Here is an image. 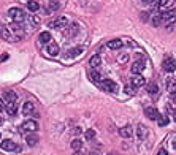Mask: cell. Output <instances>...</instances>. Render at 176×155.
<instances>
[{"mask_svg": "<svg viewBox=\"0 0 176 155\" xmlns=\"http://www.w3.org/2000/svg\"><path fill=\"white\" fill-rule=\"evenodd\" d=\"M8 18L13 21V22H22L24 19H26V14H24V11L21 8H10L8 10Z\"/></svg>", "mask_w": 176, "mask_h": 155, "instance_id": "1", "label": "cell"}, {"mask_svg": "<svg viewBox=\"0 0 176 155\" xmlns=\"http://www.w3.org/2000/svg\"><path fill=\"white\" fill-rule=\"evenodd\" d=\"M162 68L167 71V73H173L174 68H176V62L173 57H165L163 62H162Z\"/></svg>", "mask_w": 176, "mask_h": 155, "instance_id": "2", "label": "cell"}, {"mask_svg": "<svg viewBox=\"0 0 176 155\" xmlns=\"http://www.w3.org/2000/svg\"><path fill=\"white\" fill-rule=\"evenodd\" d=\"M100 87H102L103 90H106V92H116L117 90V84L114 81H111V79H103L102 82H100Z\"/></svg>", "mask_w": 176, "mask_h": 155, "instance_id": "3", "label": "cell"}, {"mask_svg": "<svg viewBox=\"0 0 176 155\" xmlns=\"http://www.w3.org/2000/svg\"><path fill=\"white\" fill-rule=\"evenodd\" d=\"M51 27L53 29H65V27H68V19L65 16H60L54 22H51Z\"/></svg>", "mask_w": 176, "mask_h": 155, "instance_id": "4", "label": "cell"}, {"mask_svg": "<svg viewBox=\"0 0 176 155\" xmlns=\"http://www.w3.org/2000/svg\"><path fill=\"white\" fill-rule=\"evenodd\" d=\"M0 38H3L7 41H16V35H13L8 27H0Z\"/></svg>", "mask_w": 176, "mask_h": 155, "instance_id": "5", "label": "cell"}, {"mask_svg": "<svg viewBox=\"0 0 176 155\" xmlns=\"http://www.w3.org/2000/svg\"><path fill=\"white\" fill-rule=\"evenodd\" d=\"M38 128V123L35 120H26L21 127V132H35Z\"/></svg>", "mask_w": 176, "mask_h": 155, "instance_id": "6", "label": "cell"}, {"mask_svg": "<svg viewBox=\"0 0 176 155\" xmlns=\"http://www.w3.org/2000/svg\"><path fill=\"white\" fill-rule=\"evenodd\" d=\"M174 19H176V13H174V11L167 10L165 13H162V21L167 22V25H171V24L174 22Z\"/></svg>", "mask_w": 176, "mask_h": 155, "instance_id": "7", "label": "cell"}, {"mask_svg": "<svg viewBox=\"0 0 176 155\" xmlns=\"http://www.w3.org/2000/svg\"><path fill=\"white\" fill-rule=\"evenodd\" d=\"M2 149H3V150H8V152H11V150H21V149L14 144V141H11V139L2 141Z\"/></svg>", "mask_w": 176, "mask_h": 155, "instance_id": "8", "label": "cell"}, {"mask_svg": "<svg viewBox=\"0 0 176 155\" xmlns=\"http://www.w3.org/2000/svg\"><path fill=\"white\" fill-rule=\"evenodd\" d=\"M144 114H146L151 120H159V117H160V114H159V111H157L156 108H146V109H144Z\"/></svg>", "mask_w": 176, "mask_h": 155, "instance_id": "9", "label": "cell"}, {"mask_svg": "<svg viewBox=\"0 0 176 155\" xmlns=\"http://www.w3.org/2000/svg\"><path fill=\"white\" fill-rule=\"evenodd\" d=\"M146 84V79L141 76V74H135L133 78H132V86L137 89V87H141V86H144Z\"/></svg>", "mask_w": 176, "mask_h": 155, "instance_id": "10", "label": "cell"}, {"mask_svg": "<svg viewBox=\"0 0 176 155\" xmlns=\"http://www.w3.org/2000/svg\"><path fill=\"white\" fill-rule=\"evenodd\" d=\"M146 67H144V62H133V65L130 67V71L133 73V74H141V71L144 70Z\"/></svg>", "mask_w": 176, "mask_h": 155, "instance_id": "11", "label": "cell"}, {"mask_svg": "<svg viewBox=\"0 0 176 155\" xmlns=\"http://www.w3.org/2000/svg\"><path fill=\"white\" fill-rule=\"evenodd\" d=\"M34 111H35V106H34L32 101L24 103V106H22V114L24 116H30V114H34Z\"/></svg>", "mask_w": 176, "mask_h": 155, "instance_id": "12", "label": "cell"}, {"mask_svg": "<svg viewBox=\"0 0 176 155\" xmlns=\"http://www.w3.org/2000/svg\"><path fill=\"white\" fill-rule=\"evenodd\" d=\"M46 52L49 54V56H53V57H56L57 54H59V44H56V43H49L48 44V49H46Z\"/></svg>", "mask_w": 176, "mask_h": 155, "instance_id": "13", "label": "cell"}, {"mask_svg": "<svg viewBox=\"0 0 176 155\" xmlns=\"http://www.w3.org/2000/svg\"><path fill=\"white\" fill-rule=\"evenodd\" d=\"M119 135H121L122 138H130V136L133 135V128H132L130 125H125V127H122L121 130H119Z\"/></svg>", "mask_w": 176, "mask_h": 155, "instance_id": "14", "label": "cell"}, {"mask_svg": "<svg viewBox=\"0 0 176 155\" xmlns=\"http://www.w3.org/2000/svg\"><path fill=\"white\" fill-rule=\"evenodd\" d=\"M3 100H5L7 103H14V101H16V93H14L13 90H5V92H3Z\"/></svg>", "mask_w": 176, "mask_h": 155, "instance_id": "15", "label": "cell"}, {"mask_svg": "<svg viewBox=\"0 0 176 155\" xmlns=\"http://www.w3.org/2000/svg\"><path fill=\"white\" fill-rule=\"evenodd\" d=\"M38 40L43 44H49V43H51V33H49V32H41L40 37H38Z\"/></svg>", "mask_w": 176, "mask_h": 155, "instance_id": "16", "label": "cell"}, {"mask_svg": "<svg viewBox=\"0 0 176 155\" xmlns=\"http://www.w3.org/2000/svg\"><path fill=\"white\" fill-rule=\"evenodd\" d=\"M165 87L168 92H173L176 90V79H173V78H167V81H165Z\"/></svg>", "mask_w": 176, "mask_h": 155, "instance_id": "17", "label": "cell"}, {"mask_svg": "<svg viewBox=\"0 0 176 155\" xmlns=\"http://www.w3.org/2000/svg\"><path fill=\"white\" fill-rule=\"evenodd\" d=\"M89 78H91V81H92V82H97V84H100V82L103 81L98 71H91V73H89Z\"/></svg>", "mask_w": 176, "mask_h": 155, "instance_id": "18", "label": "cell"}, {"mask_svg": "<svg viewBox=\"0 0 176 155\" xmlns=\"http://www.w3.org/2000/svg\"><path fill=\"white\" fill-rule=\"evenodd\" d=\"M27 24H29V27H34V29H37V25L40 24V19H38L37 16L30 14V16L27 18Z\"/></svg>", "mask_w": 176, "mask_h": 155, "instance_id": "19", "label": "cell"}, {"mask_svg": "<svg viewBox=\"0 0 176 155\" xmlns=\"http://www.w3.org/2000/svg\"><path fill=\"white\" fill-rule=\"evenodd\" d=\"M5 109H7V112H8L10 116H14L16 111H18V106H16V103H7Z\"/></svg>", "mask_w": 176, "mask_h": 155, "instance_id": "20", "label": "cell"}, {"mask_svg": "<svg viewBox=\"0 0 176 155\" xmlns=\"http://www.w3.org/2000/svg\"><path fill=\"white\" fill-rule=\"evenodd\" d=\"M106 46L110 49H119V48H122V40H111V41H108Z\"/></svg>", "mask_w": 176, "mask_h": 155, "instance_id": "21", "label": "cell"}, {"mask_svg": "<svg viewBox=\"0 0 176 155\" xmlns=\"http://www.w3.org/2000/svg\"><path fill=\"white\" fill-rule=\"evenodd\" d=\"M81 52H83V48H81V46L73 48V49H70V51H68V57H76V56H80Z\"/></svg>", "mask_w": 176, "mask_h": 155, "instance_id": "22", "label": "cell"}, {"mask_svg": "<svg viewBox=\"0 0 176 155\" xmlns=\"http://www.w3.org/2000/svg\"><path fill=\"white\" fill-rule=\"evenodd\" d=\"M146 136H148L146 127H144V125H138V138H140V139H144Z\"/></svg>", "mask_w": 176, "mask_h": 155, "instance_id": "23", "label": "cell"}, {"mask_svg": "<svg viewBox=\"0 0 176 155\" xmlns=\"http://www.w3.org/2000/svg\"><path fill=\"white\" fill-rule=\"evenodd\" d=\"M78 33V24H73V25H70V29L67 30V35L68 37H75Z\"/></svg>", "mask_w": 176, "mask_h": 155, "instance_id": "24", "label": "cell"}, {"mask_svg": "<svg viewBox=\"0 0 176 155\" xmlns=\"http://www.w3.org/2000/svg\"><path fill=\"white\" fill-rule=\"evenodd\" d=\"M157 90H159L157 84H154V82H151V84H148V92H149L151 95H156V93H157Z\"/></svg>", "mask_w": 176, "mask_h": 155, "instance_id": "25", "label": "cell"}, {"mask_svg": "<svg viewBox=\"0 0 176 155\" xmlns=\"http://www.w3.org/2000/svg\"><path fill=\"white\" fill-rule=\"evenodd\" d=\"M37 142H38V136L37 135H29L27 136V144L29 146H35Z\"/></svg>", "mask_w": 176, "mask_h": 155, "instance_id": "26", "label": "cell"}, {"mask_svg": "<svg viewBox=\"0 0 176 155\" xmlns=\"http://www.w3.org/2000/svg\"><path fill=\"white\" fill-rule=\"evenodd\" d=\"M81 146H83V141H81V139H75V141H71V149H75V150H80Z\"/></svg>", "mask_w": 176, "mask_h": 155, "instance_id": "27", "label": "cell"}, {"mask_svg": "<svg viewBox=\"0 0 176 155\" xmlns=\"http://www.w3.org/2000/svg\"><path fill=\"white\" fill-rule=\"evenodd\" d=\"M84 138H86V139H89V141H91V139H94V138H95V132L92 130V128H89V130L84 133Z\"/></svg>", "mask_w": 176, "mask_h": 155, "instance_id": "28", "label": "cell"}, {"mask_svg": "<svg viewBox=\"0 0 176 155\" xmlns=\"http://www.w3.org/2000/svg\"><path fill=\"white\" fill-rule=\"evenodd\" d=\"M91 65L92 67H98L100 65V56H92L91 57Z\"/></svg>", "mask_w": 176, "mask_h": 155, "instance_id": "29", "label": "cell"}, {"mask_svg": "<svg viewBox=\"0 0 176 155\" xmlns=\"http://www.w3.org/2000/svg\"><path fill=\"white\" fill-rule=\"evenodd\" d=\"M157 122H159V125H160V127H165V125H168V122H170V120H168V117H167V116H160Z\"/></svg>", "mask_w": 176, "mask_h": 155, "instance_id": "30", "label": "cell"}, {"mask_svg": "<svg viewBox=\"0 0 176 155\" xmlns=\"http://www.w3.org/2000/svg\"><path fill=\"white\" fill-rule=\"evenodd\" d=\"M59 2H56V0H53V2H49V11H56V10H59Z\"/></svg>", "mask_w": 176, "mask_h": 155, "instance_id": "31", "label": "cell"}, {"mask_svg": "<svg viewBox=\"0 0 176 155\" xmlns=\"http://www.w3.org/2000/svg\"><path fill=\"white\" fill-rule=\"evenodd\" d=\"M27 8H29L30 11H37V10L40 8V5H38L37 2H29V3H27Z\"/></svg>", "mask_w": 176, "mask_h": 155, "instance_id": "32", "label": "cell"}, {"mask_svg": "<svg viewBox=\"0 0 176 155\" xmlns=\"http://www.w3.org/2000/svg\"><path fill=\"white\" fill-rule=\"evenodd\" d=\"M160 22H163V21H162V14H156L154 19H153V24L157 27V25H160Z\"/></svg>", "mask_w": 176, "mask_h": 155, "instance_id": "33", "label": "cell"}, {"mask_svg": "<svg viewBox=\"0 0 176 155\" xmlns=\"http://www.w3.org/2000/svg\"><path fill=\"white\" fill-rule=\"evenodd\" d=\"M173 3H174V0H162V7H165V8H170Z\"/></svg>", "mask_w": 176, "mask_h": 155, "instance_id": "34", "label": "cell"}, {"mask_svg": "<svg viewBox=\"0 0 176 155\" xmlns=\"http://www.w3.org/2000/svg\"><path fill=\"white\" fill-rule=\"evenodd\" d=\"M117 60H119L121 63H125V62L129 60V56H127V54H124V56H119V57H117Z\"/></svg>", "mask_w": 176, "mask_h": 155, "instance_id": "35", "label": "cell"}, {"mask_svg": "<svg viewBox=\"0 0 176 155\" xmlns=\"http://www.w3.org/2000/svg\"><path fill=\"white\" fill-rule=\"evenodd\" d=\"M125 90H127V93H129V95H133V93L137 92V90H133V87H130V86H129V87H125Z\"/></svg>", "mask_w": 176, "mask_h": 155, "instance_id": "36", "label": "cell"}, {"mask_svg": "<svg viewBox=\"0 0 176 155\" xmlns=\"http://www.w3.org/2000/svg\"><path fill=\"white\" fill-rule=\"evenodd\" d=\"M168 111H170V114H171V116H173V119H174V120H176V109H171V108H170V106H168Z\"/></svg>", "mask_w": 176, "mask_h": 155, "instance_id": "37", "label": "cell"}, {"mask_svg": "<svg viewBox=\"0 0 176 155\" xmlns=\"http://www.w3.org/2000/svg\"><path fill=\"white\" fill-rule=\"evenodd\" d=\"M170 97H171V100H173V101H176V90L170 92Z\"/></svg>", "mask_w": 176, "mask_h": 155, "instance_id": "38", "label": "cell"}, {"mask_svg": "<svg viewBox=\"0 0 176 155\" xmlns=\"http://www.w3.org/2000/svg\"><path fill=\"white\" fill-rule=\"evenodd\" d=\"M157 155H168V153H167V150H165V149H160V150L157 152Z\"/></svg>", "mask_w": 176, "mask_h": 155, "instance_id": "39", "label": "cell"}, {"mask_svg": "<svg viewBox=\"0 0 176 155\" xmlns=\"http://www.w3.org/2000/svg\"><path fill=\"white\" fill-rule=\"evenodd\" d=\"M7 59H8V54H2V56H0V60H2V62L7 60Z\"/></svg>", "mask_w": 176, "mask_h": 155, "instance_id": "40", "label": "cell"}, {"mask_svg": "<svg viewBox=\"0 0 176 155\" xmlns=\"http://www.w3.org/2000/svg\"><path fill=\"white\" fill-rule=\"evenodd\" d=\"M3 108H5V105H3V101L0 100V111H3Z\"/></svg>", "mask_w": 176, "mask_h": 155, "instance_id": "41", "label": "cell"}, {"mask_svg": "<svg viewBox=\"0 0 176 155\" xmlns=\"http://www.w3.org/2000/svg\"><path fill=\"white\" fill-rule=\"evenodd\" d=\"M141 2H143V3H153L154 0H141Z\"/></svg>", "mask_w": 176, "mask_h": 155, "instance_id": "42", "label": "cell"}, {"mask_svg": "<svg viewBox=\"0 0 176 155\" xmlns=\"http://www.w3.org/2000/svg\"><path fill=\"white\" fill-rule=\"evenodd\" d=\"M173 147H174V149H176V138H174V139H173Z\"/></svg>", "mask_w": 176, "mask_h": 155, "instance_id": "43", "label": "cell"}, {"mask_svg": "<svg viewBox=\"0 0 176 155\" xmlns=\"http://www.w3.org/2000/svg\"><path fill=\"white\" fill-rule=\"evenodd\" d=\"M73 155H84V153H81V152H76V153H73Z\"/></svg>", "mask_w": 176, "mask_h": 155, "instance_id": "44", "label": "cell"}, {"mask_svg": "<svg viewBox=\"0 0 176 155\" xmlns=\"http://www.w3.org/2000/svg\"><path fill=\"white\" fill-rule=\"evenodd\" d=\"M2 120H3V119H2V116H0V123H2Z\"/></svg>", "mask_w": 176, "mask_h": 155, "instance_id": "45", "label": "cell"}, {"mask_svg": "<svg viewBox=\"0 0 176 155\" xmlns=\"http://www.w3.org/2000/svg\"><path fill=\"white\" fill-rule=\"evenodd\" d=\"M110 155H117V153H114V152H113V153H110Z\"/></svg>", "mask_w": 176, "mask_h": 155, "instance_id": "46", "label": "cell"}, {"mask_svg": "<svg viewBox=\"0 0 176 155\" xmlns=\"http://www.w3.org/2000/svg\"><path fill=\"white\" fill-rule=\"evenodd\" d=\"M0 138H2V135H0Z\"/></svg>", "mask_w": 176, "mask_h": 155, "instance_id": "47", "label": "cell"}]
</instances>
